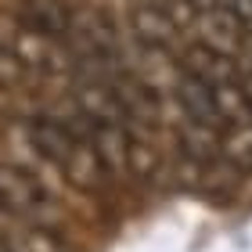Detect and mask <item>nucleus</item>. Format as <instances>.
Wrapping results in <instances>:
<instances>
[{"mask_svg":"<svg viewBox=\"0 0 252 252\" xmlns=\"http://www.w3.org/2000/svg\"><path fill=\"white\" fill-rule=\"evenodd\" d=\"M158 169H162V158H158L155 144L148 141V137L137 133L130 141V177L133 180H152Z\"/></svg>","mask_w":252,"mask_h":252,"instance_id":"6","label":"nucleus"},{"mask_svg":"<svg viewBox=\"0 0 252 252\" xmlns=\"http://www.w3.org/2000/svg\"><path fill=\"white\" fill-rule=\"evenodd\" d=\"M0 249L4 252H72V245L51 223L0 209Z\"/></svg>","mask_w":252,"mask_h":252,"instance_id":"3","label":"nucleus"},{"mask_svg":"<svg viewBox=\"0 0 252 252\" xmlns=\"http://www.w3.org/2000/svg\"><path fill=\"white\" fill-rule=\"evenodd\" d=\"M220 148H223V166L238 169V173H249L252 169V119L223 126Z\"/></svg>","mask_w":252,"mask_h":252,"instance_id":"5","label":"nucleus"},{"mask_svg":"<svg viewBox=\"0 0 252 252\" xmlns=\"http://www.w3.org/2000/svg\"><path fill=\"white\" fill-rule=\"evenodd\" d=\"M0 209L51 223L58 216V198L32 169L15 166V162H0Z\"/></svg>","mask_w":252,"mask_h":252,"instance_id":"2","label":"nucleus"},{"mask_svg":"<svg viewBox=\"0 0 252 252\" xmlns=\"http://www.w3.org/2000/svg\"><path fill=\"white\" fill-rule=\"evenodd\" d=\"M26 141L32 144L43 162H51L72 188L87 194H101L108 188V169L94 152L90 137L83 133V119L79 112L72 119H29L26 123Z\"/></svg>","mask_w":252,"mask_h":252,"instance_id":"1","label":"nucleus"},{"mask_svg":"<svg viewBox=\"0 0 252 252\" xmlns=\"http://www.w3.org/2000/svg\"><path fill=\"white\" fill-rule=\"evenodd\" d=\"M29 83H32L29 68L22 65V58L15 54V47H11L7 40H0V87L4 90H22Z\"/></svg>","mask_w":252,"mask_h":252,"instance_id":"7","label":"nucleus"},{"mask_svg":"<svg viewBox=\"0 0 252 252\" xmlns=\"http://www.w3.org/2000/svg\"><path fill=\"white\" fill-rule=\"evenodd\" d=\"M173 90H177L180 108H184V119L202 123V126H213V130H223V119H220V108H216V97H213V87L209 83H202V79H194V76L184 72Z\"/></svg>","mask_w":252,"mask_h":252,"instance_id":"4","label":"nucleus"}]
</instances>
